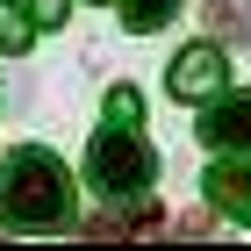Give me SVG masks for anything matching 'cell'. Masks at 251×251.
<instances>
[{
    "mask_svg": "<svg viewBox=\"0 0 251 251\" xmlns=\"http://www.w3.org/2000/svg\"><path fill=\"white\" fill-rule=\"evenodd\" d=\"M0 223L7 230H65L72 223V179L50 151H7L0 158Z\"/></svg>",
    "mask_w": 251,
    "mask_h": 251,
    "instance_id": "6da1fadb",
    "label": "cell"
},
{
    "mask_svg": "<svg viewBox=\"0 0 251 251\" xmlns=\"http://www.w3.org/2000/svg\"><path fill=\"white\" fill-rule=\"evenodd\" d=\"M86 179H94L100 194H144L158 179V158L151 144L136 136V122H115V129L94 136V151H86Z\"/></svg>",
    "mask_w": 251,
    "mask_h": 251,
    "instance_id": "7a4b0ae2",
    "label": "cell"
},
{
    "mask_svg": "<svg viewBox=\"0 0 251 251\" xmlns=\"http://www.w3.org/2000/svg\"><path fill=\"white\" fill-rule=\"evenodd\" d=\"M223 72H230V65H223V43H187L173 58V72H165V86H173L179 100H215L223 94Z\"/></svg>",
    "mask_w": 251,
    "mask_h": 251,
    "instance_id": "3957f363",
    "label": "cell"
},
{
    "mask_svg": "<svg viewBox=\"0 0 251 251\" xmlns=\"http://www.w3.org/2000/svg\"><path fill=\"white\" fill-rule=\"evenodd\" d=\"M201 144L215 151H251V94H215L201 115Z\"/></svg>",
    "mask_w": 251,
    "mask_h": 251,
    "instance_id": "277c9868",
    "label": "cell"
},
{
    "mask_svg": "<svg viewBox=\"0 0 251 251\" xmlns=\"http://www.w3.org/2000/svg\"><path fill=\"white\" fill-rule=\"evenodd\" d=\"M201 187H208V201L230 215V223H244V230H251V165H208Z\"/></svg>",
    "mask_w": 251,
    "mask_h": 251,
    "instance_id": "5b68a950",
    "label": "cell"
},
{
    "mask_svg": "<svg viewBox=\"0 0 251 251\" xmlns=\"http://www.w3.org/2000/svg\"><path fill=\"white\" fill-rule=\"evenodd\" d=\"M208 29H215V43H244L251 36V0H208Z\"/></svg>",
    "mask_w": 251,
    "mask_h": 251,
    "instance_id": "8992f818",
    "label": "cell"
},
{
    "mask_svg": "<svg viewBox=\"0 0 251 251\" xmlns=\"http://www.w3.org/2000/svg\"><path fill=\"white\" fill-rule=\"evenodd\" d=\"M29 36H36V15L22 0H0V50H29Z\"/></svg>",
    "mask_w": 251,
    "mask_h": 251,
    "instance_id": "52a82bcc",
    "label": "cell"
},
{
    "mask_svg": "<svg viewBox=\"0 0 251 251\" xmlns=\"http://www.w3.org/2000/svg\"><path fill=\"white\" fill-rule=\"evenodd\" d=\"M173 15H179V0H129V7H122V22H129L136 36H151V29H165Z\"/></svg>",
    "mask_w": 251,
    "mask_h": 251,
    "instance_id": "ba28073f",
    "label": "cell"
},
{
    "mask_svg": "<svg viewBox=\"0 0 251 251\" xmlns=\"http://www.w3.org/2000/svg\"><path fill=\"white\" fill-rule=\"evenodd\" d=\"M136 115H144L136 86H115V94H108V122H136Z\"/></svg>",
    "mask_w": 251,
    "mask_h": 251,
    "instance_id": "9c48e42d",
    "label": "cell"
},
{
    "mask_svg": "<svg viewBox=\"0 0 251 251\" xmlns=\"http://www.w3.org/2000/svg\"><path fill=\"white\" fill-rule=\"evenodd\" d=\"M29 15H36V29H58V22H65V0H29Z\"/></svg>",
    "mask_w": 251,
    "mask_h": 251,
    "instance_id": "30bf717a",
    "label": "cell"
}]
</instances>
